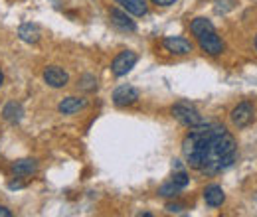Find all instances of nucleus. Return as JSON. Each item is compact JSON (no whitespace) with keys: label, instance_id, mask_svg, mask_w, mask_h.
Returning <instances> with one entry per match:
<instances>
[{"label":"nucleus","instance_id":"nucleus-9","mask_svg":"<svg viewBox=\"0 0 257 217\" xmlns=\"http://www.w3.org/2000/svg\"><path fill=\"white\" fill-rule=\"evenodd\" d=\"M109 18L113 22V26H117L119 30L123 32H135L137 30V24L135 20H131L127 10H121V8H111L109 10Z\"/></svg>","mask_w":257,"mask_h":217},{"label":"nucleus","instance_id":"nucleus-13","mask_svg":"<svg viewBox=\"0 0 257 217\" xmlns=\"http://www.w3.org/2000/svg\"><path fill=\"white\" fill-rule=\"evenodd\" d=\"M12 172L18 176V178H28L38 172V162L32 158H24V160H16L12 164Z\"/></svg>","mask_w":257,"mask_h":217},{"label":"nucleus","instance_id":"nucleus-15","mask_svg":"<svg viewBox=\"0 0 257 217\" xmlns=\"http://www.w3.org/2000/svg\"><path fill=\"white\" fill-rule=\"evenodd\" d=\"M123 10H127L133 16H145L147 14V2L145 0H115Z\"/></svg>","mask_w":257,"mask_h":217},{"label":"nucleus","instance_id":"nucleus-16","mask_svg":"<svg viewBox=\"0 0 257 217\" xmlns=\"http://www.w3.org/2000/svg\"><path fill=\"white\" fill-rule=\"evenodd\" d=\"M178 191H180V187L176 186L172 180H170V182H166V184H162L161 189H159V193H161L162 197H176V195H178Z\"/></svg>","mask_w":257,"mask_h":217},{"label":"nucleus","instance_id":"nucleus-23","mask_svg":"<svg viewBox=\"0 0 257 217\" xmlns=\"http://www.w3.org/2000/svg\"><path fill=\"white\" fill-rule=\"evenodd\" d=\"M255 46H257V42H255Z\"/></svg>","mask_w":257,"mask_h":217},{"label":"nucleus","instance_id":"nucleus-14","mask_svg":"<svg viewBox=\"0 0 257 217\" xmlns=\"http://www.w3.org/2000/svg\"><path fill=\"white\" fill-rule=\"evenodd\" d=\"M18 38L26 44H38L40 38H42V32L36 24H22L18 28Z\"/></svg>","mask_w":257,"mask_h":217},{"label":"nucleus","instance_id":"nucleus-12","mask_svg":"<svg viewBox=\"0 0 257 217\" xmlns=\"http://www.w3.org/2000/svg\"><path fill=\"white\" fill-rule=\"evenodd\" d=\"M22 117H24V109H22L20 103L10 101V103L4 105V109H2V119H4L6 123L18 124L20 121H22Z\"/></svg>","mask_w":257,"mask_h":217},{"label":"nucleus","instance_id":"nucleus-5","mask_svg":"<svg viewBox=\"0 0 257 217\" xmlns=\"http://www.w3.org/2000/svg\"><path fill=\"white\" fill-rule=\"evenodd\" d=\"M137 60H139V56L135 54V52H131V50H125V52H121L113 63H111V71H113V75L115 77H125L128 71L137 65Z\"/></svg>","mask_w":257,"mask_h":217},{"label":"nucleus","instance_id":"nucleus-4","mask_svg":"<svg viewBox=\"0 0 257 217\" xmlns=\"http://www.w3.org/2000/svg\"><path fill=\"white\" fill-rule=\"evenodd\" d=\"M229 119H231L233 126H237V128H245L247 124H251L253 123V119H255V107H253L249 101H243V103H239V105L231 111Z\"/></svg>","mask_w":257,"mask_h":217},{"label":"nucleus","instance_id":"nucleus-6","mask_svg":"<svg viewBox=\"0 0 257 217\" xmlns=\"http://www.w3.org/2000/svg\"><path fill=\"white\" fill-rule=\"evenodd\" d=\"M162 46L166 52L174 54V56H188L194 50L192 42L186 40V38H180V36H170V38H164L162 40Z\"/></svg>","mask_w":257,"mask_h":217},{"label":"nucleus","instance_id":"nucleus-19","mask_svg":"<svg viewBox=\"0 0 257 217\" xmlns=\"http://www.w3.org/2000/svg\"><path fill=\"white\" fill-rule=\"evenodd\" d=\"M166 209H168L170 213H180V211L184 209V205H182V203H168Z\"/></svg>","mask_w":257,"mask_h":217},{"label":"nucleus","instance_id":"nucleus-3","mask_svg":"<svg viewBox=\"0 0 257 217\" xmlns=\"http://www.w3.org/2000/svg\"><path fill=\"white\" fill-rule=\"evenodd\" d=\"M170 113H172V117H174L178 123L182 124V126H186V128H194V126L204 123V119H202V115L198 113V109L194 107L192 103H188V101H178V103H174L172 109H170Z\"/></svg>","mask_w":257,"mask_h":217},{"label":"nucleus","instance_id":"nucleus-20","mask_svg":"<svg viewBox=\"0 0 257 217\" xmlns=\"http://www.w3.org/2000/svg\"><path fill=\"white\" fill-rule=\"evenodd\" d=\"M153 4H157V6H172L176 0H151Z\"/></svg>","mask_w":257,"mask_h":217},{"label":"nucleus","instance_id":"nucleus-10","mask_svg":"<svg viewBox=\"0 0 257 217\" xmlns=\"http://www.w3.org/2000/svg\"><path fill=\"white\" fill-rule=\"evenodd\" d=\"M87 107V99L83 97H65L64 101L58 105V111L62 115H75Z\"/></svg>","mask_w":257,"mask_h":217},{"label":"nucleus","instance_id":"nucleus-17","mask_svg":"<svg viewBox=\"0 0 257 217\" xmlns=\"http://www.w3.org/2000/svg\"><path fill=\"white\" fill-rule=\"evenodd\" d=\"M172 182L180 187V189H184V187L190 184V178H188V174L184 170H178V172L172 174Z\"/></svg>","mask_w":257,"mask_h":217},{"label":"nucleus","instance_id":"nucleus-7","mask_svg":"<svg viewBox=\"0 0 257 217\" xmlns=\"http://www.w3.org/2000/svg\"><path fill=\"white\" fill-rule=\"evenodd\" d=\"M44 81L50 87L60 89V87H65L69 83V75H67V71L62 69L60 65H50V67L44 69Z\"/></svg>","mask_w":257,"mask_h":217},{"label":"nucleus","instance_id":"nucleus-21","mask_svg":"<svg viewBox=\"0 0 257 217\" xmlns=\"http://www.w3.org/2000/svg\"><path fill=\"white\" fill-rule=\"evenodd\" d=\"M0 217H12V211H10L8 207H4V205H0Z\"/></svg>","mask_w":257,"mask_h":217},{"label":"nucleus","instance_id":"nucleus-11","mask_svg":"<svg viewBox=\"0 0 257 217\" xmlns=\"http://www.w3.org/2000/svg\"><path fill=\"white\" fill-rule=\"evenodd\" d=\"M204 201H206L210 207H220V205H224L225 193H224V189H222V186H218V184L206 186V189H204Z\"/></svg>","mask_w":257,"mask_h":217},{"label":"nucleus","instance_id":"nucleus-1","mask_svg":"<svg viewBox=\"0 0 257 217\" xmlns=\"http://www.w3.org/2000/svg\"><path fill=\"white\" fill-rule=\"evenodd\" d=\"M182 154L190 168L206 176H216L237 160V142L224 124L204 121L184 136Z\"/></svg>","mask_w":257,"mask_h":217},{"label":"nucleus","instance_id":"nucleus-18","mask_svg":"<svg viewBox=\"0 0 257 217\" xmlns=\"http://www.w3.org/2000/svg\"><path fill=\"white\" fill-rule=\"evenodd\" d=\"M77 87H79V89H83V91H93V89L97 87L95 77H93V75H83V77L79 79Z\"/></svg>","mask_w":257,"mask_h":217},{"label":"nucleus","instance_id":"nucleus-2","mask_svg":"<svg viewBox=\"0 0 257 217\" xmlns=\"http://www.w3.org/2000/svg\"><path fill=\"white\" fill-rule=\"evenodd\" d=\"M190 32L196 36L200 48L210 54V56H220L224 52V42L218 36V32L214 28V24L206 18H194L190 22Z\"/></svg>","mask_w":257,"mask_h":217},{"label":"nucleus","instance_id":"nucleus-22","mask_svg":"<svg viewBox=\"0 0 257 217\" xmlns=\"http://www.w3.org/2000/svg\"><path fill=\"white\" fill-rule=\"evenodd\" d=\"M4 85V75H2V71H0V87Z\"/></svg>","mask_w":257,"mask_h":217},{"label":"nucleus","instance_id":"nucleus-8","mask_svg":"<svg viewBox=\"0 0 257 217\" xmlns=\"http://www.w3.org/2000/svg\"><path fill=\"white\" fill-rule=\"evenodd\" d=\"M139 97H141L139 89H135L133 85H121L113 91V103L117 107H131L133 103L139 101Z\"/></svg>","mask_w":257,"mask_h":217}]
</instances>
